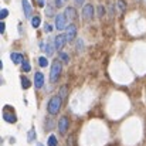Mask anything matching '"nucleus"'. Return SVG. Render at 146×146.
<instances>
[{
    "label": "nucleus",
    "instance_id": "obj_1",
    "mask_svg": "<svg viewBox=\"0 0 146 146\" xmlns=\"http://www.w3.org/2000/svg\"><path fill=\"white\" fill-rule=\"evenodd\" d=\"M60 108H61V97H60V95H54V97L50 99L48 105H47L48 113L50 115H55V113H58Z\"/></svg>",
    "mask_w": 146,
    "mask_h": 146
},
{
    "label": "nucleus",
    "instance_id": "obj_2",
    "mask_svg": "<svg viewBox=\"0 0 146 146\" xmlns=\"http://www.w3.org/2000/svg\"><path fill=\"white\" fill-rule=\"evenodd\" d=\"M61 68H62L61 61L60 60H54V62L51 65V74H50V81L51 82H57V80H58V77L61 74Z\"/></svg>",
    "mask_w": 146,
    "mask_h": 146
},
{
    "label": "nucleus",
    "instance_id": "obj_3",
    "mask_svg": "<svg viewBox=\"0 0 146 146\" xmlns=\"http://www.w3.org/2000/svg\"><path fill=\"white\" fill-rule=\"evenodd\" d=\"M67 17H65V14H57L55 16V27H57V30H64V29H67Z\"/></svg>",
    "mask_w": 146,
    "mask_h": 146
},
{
    "label": "nucleus",
    "instance_id": "obj_4",
    "mask_svg": "<svg viewBox=\"0 0 146 146\" xmlns=\"http://www.w3.org/2000/svg\"><path fill=\"white\" fill-rule=\"evenodd\" d=\"M82 17L87 21H91L92 20V17H94V7H92V4H85L84 6V9H82Z\"/></svg>",
    "mask_w": 146,
    "mask_h": 146
},
{
    "label": "nucleus",
    "instance_id": "obj_5",
    "mask_svg": "<svg viewBox=\"0 0 146 146\" xmlns=\"http://www.w3.org/2000/svg\"><path fill=\"white\" fill-rule=\"evenodd\" d=\"M65 43H67L65 34H58V36L54 38V47H55V50H61L65 46Z\"/></svg>",
    "mask_w": 146,
    "mask_h": 146
},
{
    "label": "nucleus",
    "instance_id": "obj_6",
    "mask_svg": "<svg viewBox=\"0 0 146 146\" xmlns=\"http://www.w3.org/2000/svg\"><path fill=\"white\" fill-rule=\"evenodd\" d=\"M68 126H70L68 118H67V116H62V118L60 119V122H58V131H60V133H61V135H65Z\"/></svg>",
    "mask_w": 146,
    "mask_h": 146
},
{
    "label": "nucleus",
    "instance_id": "obj_7",
    "mask_svg": "<svg viewBox=\"0 0 146 146\" xmlns=\"http://www.w3.org/2000/svg\"><path fill=\"white\" fill-rule=\"evenodd\" d=\"M77 36V27L75 24H70L67 27V33H65V37H67V41H72Z\"/></svg>",
    "mask_w": 146,
    "mask_h": 146
},
{
    "label": "nucleus",
    "instance_id": "obj_8",
    "mask_svg": "<svg viewBox=\"0 0 146 146\" xmlns=\"http://www.w3.org/2000/svg\"><path fill=\"white\" fill-rule=\"evenodd\" d=\"M34 84H36V88H41L43 84H44V75L41 72H36L34 75Z\"/></svg>",
    "mask_w": 146,
    "mask_h": 146
},
{
    "label": "nucleus",
    "instance_id": "obj_9",
    "mask_svg": "<svg viewBox=\"0 0 146 146\" xmlns=\"http://www.w3.org/2000/svg\"><path fill=\"white\" fill-rule=\"evenodd\" d=\"M21 4H23V10H24V16L27 17V19H30L31 17V6H30V3L27 1V0H21Z\"/></svg>",
    "mask_w": 146,
    "mask_h": 146
},
{
    "label": "nucleus",
    "instance_id": "obj_10",
    "mask_svg": "<svg viewBox=\"0 0 146 146\" xmlns=\"http://www.w3.org/2000/svg\"><path fill=\"white\" fill-rule=\"evenodd\" d=\"M64 14H65V17H67L68 20H75V17H77V11H75L74 7H67Z\"/></svg>",
    "mask_w": 146,
    "mask_h": 146
},
{
    "label": "nucleus",
    "instance_id": "obj_11",
    "mask_svg": "<svg viewBox=\"0 0 146 146\" xmlns=\"http://www.w3.org/2000/svg\"><path fill=\"white\" fill-rule=\"evenodd\" d=\"M10 58H11V61H13L14 64H20V62L24 61V60H23V55H21L20 52H11Z\"/></svg>",
    "mask_w": 146,
    "mask_h": 146
},
{
    "label": "nucleus",
    "instance_id": "obj_12",
    "mask_svg": "<svg viewBox=\"0 0 146 146\" xmlns=\"http://www.w3.org/2000/svg\"><path fill=\"white\" fill-rule=\"evenodd\" d=\"M3 119H4L6 122H9V123H14V122L17 121V118H16L14 115H10V113H7V112L3 113Z\"/></svg>",
    "mask_w": 146,
    "mask_h": 146
},
{
    "label": "nucleus",
    "instance_id": "obj_13",
    "mask_svg": "<svg viewBox=\"0 0 146 146\" xmlns=\"http://www.w3.org/2000/svg\"><path fill=\"white\" fill-rule=\"evenodd\" d=\"M60 60H61L64 64H68V62H70V57H68V54H67V52H62V51L60 52Z\"/></svg>",
    "mask_w": 146,
    "mask_h": 146
},
{
    "label": "nucleus",
    "instance_id": "obj_14",
    "mask_svg": "<svg viewBox=\"0 0 146 146\" xmlns=\"http://www.w3.org/2000/svg\"><path fill=\"white\" fill-rule=\"evenodd\" d=\"M30 85H31V82H30L26 77H23V78H21V87H23L24 90H27V88H30Z\"/></svg>",
    "mask_w": 146,
    "mask_h": 146
},
{
    "label": "nucleus",
    "instance_id": "obj_15",
    "mask_svg": "<svg viewBox=\"0 0 146 146\" xmlns=\"http://www.w3.org/2000/svg\"><path fill=\"white\" fill-rule=\"evenodd\" d=\"M31 26H33L34 29H37V27L40 26V17H38V16H36V17L31 19Z\"/></svg>",
    "mask_w": 146,
    "mask_h": 146
},
{
    "label": "nucleus",
    "instance_id": "obj_16",
    "mask_svg": "<svg viewBox=\"0 0 146 146\" xmlns=\"http://www.w3.org/2000/svg\"><path fill=\"white\" fill-rule=\"evenodd\" d=\"M58 145V142H57V138L54 136V135H51L48 138V146H57Z\"/></svg>",
    "mask_w": 146,
    "mask_h": 146
},
{
    "label": "nucleus",
    "instance_id": "obj_17",
    "mask_svg": "<svg viewBox=\"0 0 146 146\" xmlns=\"http://www.w3.org/2000/svg\"><path fill=\"white\" fill-rule=\"evenodd\" d=\"M46 14L51 17V16H54V9H52V6L51 4H47V9H46Z\"/></svg>",
    "mask_w": 146,
    "mask_h": 146
},
{
    "label": "nucleus",
    "instance_id": "obj_18",
    "mask_svg": "<svg viewBox=\"0 0 146 146\" xmlns=\"http://www.w3.org/2000/svg\"><path fill=\"white\" fill-rule=\"evenodd\" d=\"M38 64H40L41 67H47V65H48V61H47L46 57H40V58H38Z\"/></svg>",
    "mask_w": 146,
    "mask_h": 146
},
{
    "label": "nucleus",
    "instance_id": "obj_19",
    "mask_svg": "<svg viewBox=\"0 0 146 146\" xmlns=\"http://www.w3.org/2000/svg\"><path fill=\"white\" fill-rule=\"evenodd\" d=\"M21 64H23V71H24V72H29V71L31 70V68H30V64H29V61H27V60H24Z\"/></svg>",
    "mask_w": 146,
    "mask_h": 146
},
{
    "label": "nucleus",
    "instance_id": "obj_20",
    "mask_svg": "<svg viewBox=\"0 0 146 146\" xmlns=\"http://www.w3.org/2000/svg\"><path fill=\"white\" fill-rule=\"evenodd\" d=\"M34 135H36V131H34V128H31V129H30V132H29L27 141H29V142H33V139H34Z\"/></svg>",
    "mask_w": 146,
    "mask_h": 146
},
{
    "label": "nucleus",
    "instance_id": "obj_21",
    "mask_svg": "<svg viewBox=\"0 0 146 146\" xmlns=\"http://www.w3.org/2000/svg\"><path fill=\"white\" fill-rule=\"evenodd\" d=\"M104 13H105L104 6H99V7H98V17H99V19H102V17H104Z\"/></svg>",
    "mask_w": 146,
    "mask_h": 146
},
{
    "label": "nucleus",
    "instance_id": "obj_22",
    "mask_svg": "<svg viewBox=\"0 0 146 146\" xmlns=\"http://www.w3.org/2000/svg\"><path fill=\"white\" fill-rule=\"evenodd\" d=\"M46 52H47V55H52L54 48H52V46H51V44H47V47H46Z\"/></svg>",
    "mask_w": 146,
    "mask_h": 146
},
{
    "label": "nucleus",
    "instance_id": "obj_23",
    "mask_svg": "<svg viewBox=\"0 0 146 146\" xmlns=\"http://www.w3.org/2000/svg\"><path fill=\"white\" fill-rule=\"evenodd\" d=\"M7 14H9V11H7L6 9H1V11H0V17H1V20H3V19H6V17H7Z\"/></svg>",
    "mask_w": 146,
    "mask_h": 146
},
{
    "label": "nucleus",
    "instance_id": "obj_24",
    "mask_svg": "<svg viewBox=\"0 0 146 146\" xmlns=\"http://www.w3.org/2000/svg\"><path fill=\"white\" fill-rule=\"evenodd\" d=\"M118 6H119V9L123 11L125 9H126V6H125V3H123V0H118Z\"/></svg>",
    "mask_w": 146,
    "mask_h": 146
},
{
    "label": "nucleus",
    "instance_id": "obj_25",
    "mask_svg": "<svg viewBox=\"0 0 146 146\" xmlns=\"http://www.w3.org/2000/svg\"><path fill=\"white\" fill-rule=\"evenodd\" d=\"M64 1H65V0H55V6H57V7H61V6L64 4Z\"/></svg>",
    "mask_w": 146,
    "mask_h": 146
},
{
    "label": "nucleus",
    "instance_id": "obj_26",
    "mask_svg": "<svg viewBox=\"0 0 146 146\" xmlns=\"http://www.w3.org/2000/svg\"><path fill=\"white\" fill-rule=\"evenodd\" d=\"M4 29H6V24L1 21V24H0V33H1V34L4 33Z\"/></svg>",
    "mask_w": 146,
    "mask_h": 146
},
{
    "label": "nucleus",
    "instance_id": "obj_27",
    "mask_svg": "<svg viewBox=\"0 0 146 146\" xmlns=\"http://www.w3.org/2000/svg\"><path fill=\"white\" fill-rule=\"evenodd\" d=\"M44 30H46V31H47V33H50V31H51V30H52V27H51V26H50V24H46V26H44Z\"/></svg>",
    "mask_w": 146,
    "mask_h": 146
},
{
    "label": "nucleus",
    "instance_id": "obj_28",
    "mask_svg": "<svg viewBox=\"0 0 146 146\" xmlns=\"http://www.w3.org/2000/svg\"><path fill=\"white\" fill-rule=\"evenodd\" d=\"M84 1H85V0H75V4L81 6V4H84Z\"/></svg>",
    "mask_w": 146,
    "mask_h": 146
},
{
    "label": "nucleus",
    "instance_id": "obj_29",
    "mask_svg": "<svg viewBox=\"0 0 146 146\" xmlns=\"http://www.w3.org/2000/svg\"><path fill=\"white\" fill-rule=\"evenodd\" d=\"M77 48L80 50V48H82V40H78V47Z\"/></svg>",
    "mask_w": 146,
    "mask_h": 146
},
{
    "label": "nucleus",
    "instance_id": "obj_30",
    "mask_svg": "<svg viewBox=\"0 0 146 146\" xmlns=\"http://www.w3.org/2000/svg\"><path fill=\"white\" fill-rule=\"evenodd\" d=\"M37 146H43V145H41V143H38V145H37Z\"/></svg>",
    "mask_w": 146,
    "mask_h": 146
}]
</instances>
